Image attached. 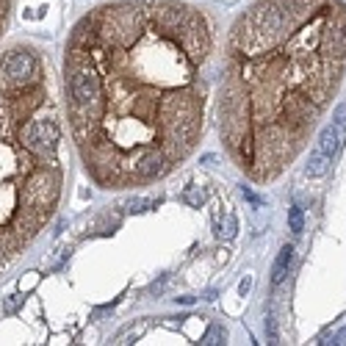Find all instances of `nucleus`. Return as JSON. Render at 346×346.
<instances>
[{"mask_svg":"<svg viewBox=\"0 0 346 346\" xmlns=\"http://www.w3.org/2000/svg\"><path fill=\"white\" fill-rule=\"evenodd\" d=\"M183 200L188 202V205H191V208H200L202 202H205V191H202L200 186H191V188H186Z\"/></svg>","mask_w":346,"mask_h":346,"instance_id":"nucleus-8","label":"nucleus"},{"mask_svg":"<svg viewBox=\"0 0 346 346\" xmlns=\"http://www.w3.org/2000/svg\"><path fill=\"white\" fill-rule=\"evenodd\" d=\"M144 205H147L144 200H131V202H128V211H133V213H138V211H144Z\"/></svg>","mask_w":346,"mask_h":346,"instance_id":"nucleus-14","label":"nucleus"},{"mask_svg":"<svg viewBox=\"0 0 346 346\" xmlns=\"http://www.w3.org/2000/svg\"><path fill=\"white\" fill-rule=\"evenodd\" d=\"M332 125H335L338 131H346V103L335 108V114H332Z\"/></svg>","mask_w":346,"mask_h":346,"instance_id":"nucleus-9","label":"nucleus"},{"mask_svg":"<svg viewBox=\"0 0 346 346\" xmlns=\"http://www.w3.org/2000/svg\"><path fill=\"white\" fill-rule=\"evenodd\" d=\"M266 338H269V344H277V321H274V316H266Z\"/></svg>","mask_w":346,"mask_h":346,"instance_id":"nucleus-12","label":"nucleus"},{"mask_svg":"<svg viewBox=\"0 0 346 346\" xmlns=\"http://www.w3.org/2000/svg\"><path fill=\"white\" fill-rule=\"evenodd\" d=\"M291 263H293V246H283L280 255H277V261H274V269H271V285H280L288 277Z\"/></svg>","mask_w":346,"mask_h":346,"instance_id":"nucleus-3","label":"nucleus"},{"mask_svg":"<svg viewBox=\"0 0 346 346\" xmlns=\"http://www.w3.org/2000/svg\"><path fill=\"white\" fill-rule=\"evenodd\" d=\"M249 285H252V280H249V277H246L244 283H241V285H239V291H241V296H244V293H246V291H249Z\"/></svg>","mask_w":346,"mask_h":346,"instance_id":"nucleus-15","label":"nucleus"},{"mask_svg":"<svg viewBox=\"0 0 346 346\" xmlns=\"http://www.w3.org/2000/svg\"><path fill=\"white\" fill-rule=\"evenodd\" d=\"M330 161H332V158H327V155L316 147L313 153H310L308 166H305V175H308V177H324L327 172H330Z\"/></svg>","mask_w":346,"mask_h":346,"instance_id":"nucleus-5","label":"nucleus"},{"mask_svg":"<svg viewBox=\"0 0 346 346\" xmlns=\"http://www.w3.org/2000/svg\"><path fill=\"white\" fill-rule=\"evenodd\" d=\"M241 194H244V197H246L249 202H252L255 208H261V205H263V202H261V197H258V194H252L249 188H246V186H241Z\"/></svg>","mask_w":346,"mask_h":346,"instance_id":"nucleus-13","label":"nucleus"},{"mask_svg":"<svg viewBox=\"0 0 346 346\" xmlns=\"http://www.w3.org/2000/svg\"><path fill=\"white\" fill-rule=\"evenodd\" d=\"M213 227H216V236H219V239H233V236L239 233V222H236L233 213H227L224 219H216Z\"/></svg>","mask_w":346,"mask_h":346,"instance_id":"nucleus-6","label":"nucleus"},{"mask_svg":"<svg viewBox=\"0 0 346 346\" xmlns=\"http://www.w3.org/2000/svg\"><path fill=\"white\" fill-rule=\"evenodd\" d=\"M288 227H291V233H296V236L305 230V213H302L299 205H293L291 211H288Z\"/></svg>","mask_w":346,"mask_h":346,"instance_id":"nucleus-7","label":"nucleus"},{"mask_svg":"<svg viewBox=\"0 0 346 346\" xmlns=\"http://www.w3.org/2000/svg\"><path fill=\"white\" fill-rule=\"evenodd\" d=\"M0 80L11 86H33L39 80V58L28 47H14L0 55Z\"/></svg>","mask_w":346,"mask_h":346,"instance_id":"nucleus-1","label":"nucleus"},{"mask_svg":"<svg viewBox=\"0 0 346 346\" xmlns=\"http://www.w3.org/2000/svg\"><path fill=\"white\" fill-rule=\"evenodd\" d=\"M321 344L324 346H346V330H338V332H335V335H330V338H324L321 341Z\"/></svg>","mask_w":346,"mask_h":346,"instance_id":"nucleus-11","label":"nucleus"},{"mask_svg":"<svg viewBox=\"0 0 346 346\" xmlns=\"http://www.w3.org/2000/svg\"><path fill=\"white\" fill-rule=\"evenodd\" d=\"M177 302H180V305H191L194 296H177Z\"/></svg>","mask_w":346,"mask_h":346,"instance_id":"nucleus-16","label":"nucleus"},{"mask_svg":"<svg viewBox=\"0 0 346 346\" xmlns=\"http://www.w3.org/2000/svg\"><path fill=\"white\" fill-rule=\"evenodd\" d=\"M338 147H341V131L335 125H327V128L319 133V150H321L327 158H332V155L338 153Z\"/></svg>","mask_w":346,"mask_h":346,"instance_id":"nucleus-4","label":"nucleus"},{"mask_svg":"<svg viewBox=\"0 0 346 346\" xmlns=\"http://www.w3.org/2000/svg\"><path fill=\"white\" fill-rule=\"evenodd\" d=\"M202 344H224V330H222V327H213V330L205 335Z\"/></svg>","mask_w":346,"mask_h":346,"instance_id":"nucleus-10","label":"nucleus"},{"mask_svg":"<svg viewBox=\"0 0 346 346\" xmlns=\"http://www.w3.org/2000/svg\"><path fill=\"white\" fill-rule=\"evenodd\" d=\"M166 169H169V158H166V153H163V150H158V147L144 150V153L138 155L136 166H133V172H136L138 177H144V180L163 175Z\"/></svg>","mask_w":346,"mask_h":346,"instance_id":"nucleus-2","label":"nucleus"}]
</instances>
